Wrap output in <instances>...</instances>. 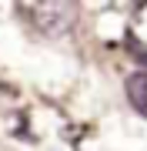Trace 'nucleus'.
I'll list each match as a JSON object with an SVG mask.
<instances>
[{
	"label": "nucleus",
	"instance_id": "nucleus-1",
	"mask_svg": "<svg viewBox=\"0 0 147 151\" xmlns=\"http://www.w3.org/2000/svg\"><path fill=\"white\" fill-rule=\"evenodd\" d=\"M30 24L44 37H60L77 24V4H60V0H40V4L27 7Z\"/></svg>",
	"mask_w": 147,
	"mask_h": 151
},
{
	"label": "nucleus",
	"instance_id": "nucleus-3",
	"mask_svg": "<svg viewBox=\"0 0 147 151\" xmlns=\"http://www.w3.org/2000/svg\"><path fill=\"white\" fill-rule=\"evenodd\" d=\"M127 50L134 54V60H141V67H144V74H147V44H141L131 30H127Z\"/></svg>",
	"mask_w": 147,
	"mask_h": 151
},
{
	"label": "nucleus",
	"instance_id": "nucleus-2",
	"mask_svg": "<svg viewBox=\"0 0 147 151\" xmlns=\"http://www.w3.org/2000/svg\"><path fill=\"white\" fill-rule=\"evenodd\" d=\"M124 91H127V101H131V108L141 114V118H147V74H144V70L131 74V77L124 81Z\"/></svg>",
	"mask_w": 147,
	"mask_h": 151
}]
</instances>
